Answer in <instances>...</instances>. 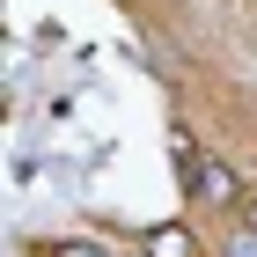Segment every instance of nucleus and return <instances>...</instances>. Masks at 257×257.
<instances>
[{"label":"nucleus","instance_id":"obj_4","mask_svg":"<svg viewBox=\"0 0 257 257\" xmlns=\"http://www.w3.org/2000/svg\"><path fill=\"white\" fill-rule=\"evenodd\" d=\"M228 257H257V235H242V242H235V250H228Z\"/></svg>","mask_w":257,"mask_h":257},{"label":"nucleus","instance_id":"obj_3","mask_svg":"<svg viewBox=\"0 0 257 257\" xmlns=\"http://www.w3.org/2000/svg\"><path fill=\"white\" fill-rule=\"evenodd\" d=\"M52 257H103V250H88V242H59Z\"/></svg>","mask_w":257,"mask_h":257},{"label":"nucleus","instance_id":"obj_2","mask_svg":"<svg viewBox=\"0 0 257 257\" xmlns=\"http://www.w3.org/2000/svg\"><path fill=\"white\" fill-rule=\"evenodd\" d=\"M184 250H191V242H184L177 228H169V235H155V257H184Z\"/></svg>","mask_w":257,"mask_h":257},{"label":"nucleus","instance_id":"obj_1","mask_svg":"<svg viewBox=\"0 0 257 257\" xmlns=\"http://www.w3.org/2000/svg\"><path fill=\"white\" fill-rule=\"evenodd\" d=\"M191 177H198V191H206V198H220V206L235 198V177H228L220 162H198V155H191Z\"/></svg>","mask_w":257,"mask_h":257},{"label":"nucleus","instance_id":"obj_5","mask_svg":"<svg viewBox=\"0 0 257 257\" xmlns=\"http://www.w3.org/2000/svg\"><path fill=\"white\" fill-rule=\"evenodd\" d=\"M250 235H257V206H250Z\"/></svg>","mask_w":257,"mask_h":257}]
</instances>
